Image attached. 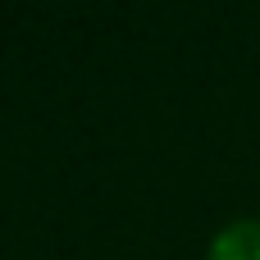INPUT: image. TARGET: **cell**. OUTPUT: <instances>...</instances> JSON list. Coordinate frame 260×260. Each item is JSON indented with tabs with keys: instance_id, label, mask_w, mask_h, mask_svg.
I'll use <instances>...</instances> for the list:
<instances>
[{
	"instance_id": "cell-1",
	"label": "cell",
	"mask_w": 260,
	"mask_h": 260,
	"mask_svg": "<svg viewBox=\"0 0 260 260\" xmlns=\"http://www.w3.org/2000/svg\"><path fill=\"white\" fill-rule=\"evenodd\" d=\"M210 260H260V219H233L215 233Z\"/></svg>"
}]
</instances>
